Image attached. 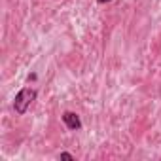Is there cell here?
Wrapping results in <instances>:
<instances>
[{
  "label": "cell",
  "mask_w": 161,
  "mask_h": 161,
  "mask_svg": "<svg viewBox=\"0 0 161 161\" xmlns=\"http://www.w3.org/2000/svg\"><path fill=\"white\" fill-rule=\"evenodd\" d=\"M63 121H64V125L70 131H80L82 129V119H80V116L74 114V112H64L63 114Z\"/></svg>",
  "instance_id": "obj_2"
},
{
  "label": "cell",
  "mask_w": 161,
  "mask_h": 161,
  "mask_svg": "<svg viewBox=\"0 0 161 161\" xmlns=\"http://www.w3.org/2000/svg\"><path fill=\"white\" fill-rule=\"evenodd\" d=\"M59 159H64V161H74V155L68 153V152H61L59 153Z\"/></svg>",
  "instance_id": "obj_3"
},
{
  "label": "cell",
  "mask_w": 161,
  "mask_h": 161,
  "mask_svg": "<svg viewBox=\"0 0 161 161\" xmlns=\"http://www.w3.org/2000/svg\"><path fill=\"white\" fill-rule=\"evenodd\" d=\"M99 4H106V2H112V0H97Z\"/></svg>",
  "instance_id": "obj_4"
},
{
  "label": "cell",
  "mask_w": 161,
  "mask_h": 161,
  "mask_svg": "<svg viewBox=\"0 0 161 161\" xmlns=\"http://www.w3.org/2000/svg\"><path fill=\"white\" fill-rule=\"evenodd\" d=\"M36 89H31V87H23L17 95H15V99H14V110L19 114V116H23L27 110H29V106H31V103L36 99Z\"/></svg>",
  "instance_id": "obj_1"
}]
</instances>
